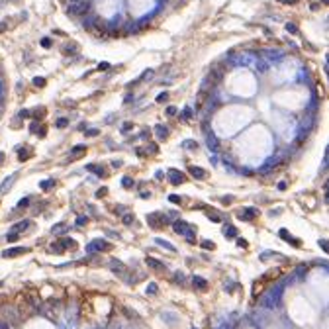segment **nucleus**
I'll list each match as a JSON object with an SVG mask.
<instances>
[{
    "label": "nucleus",
    "mask_w": 329,
    "mask_h": 329,
    "mask_svg": "<svg viewBox=\"0 0 329 329\" xmlns=\"http://www.w3.org/2000/svg\"><path fill=\"white\" fill-rule=\"evenodd\" d=\"M284 284H286V282H282V284L274 286V288H272L270 292H266V294L261 298V306H265V308H269V309H274L276 306L280 304V298H282V290H284Z\"/></svg>",
    "instance_id": "obj_1"
},
{
    "label": "nucleus",
    "mask_w": 329,
    "mask_h": 329,
    "mask_svg": "<svg viewBox=\"0 0 329 329\" xmlns=\"http://www.w3.org/2000/svg\"><path fill=\"white\" fill-rule=\"evenodd\" d=\"M88 10H90V2H86V0H74L67 8V12L70 16H84Z\"/></svg>",
    "instance_id": "obj_2"
},
{
    "label": "nucleus",
    "mask_w": 329,
    "mask_h": 329,
    "mask_svg": "<svg viewBox=\"0 0 329 329\" xmlns=\"http://www.w3.org/2000/svg\"><path fill=\"white\" fill-rule=\"evenodd\" d=\"M172 227H175V231L178 235H184L190 243H194V229H192L186 222H175V223H172Z\"/></svg>",
    "instance_id": "obj_3"
},
{
    "label": "nucleus",
    "mask_w": 329,
    "mask_h": 329,
    "mask_svg": "<svg viewBox=\"0 0 329 329\" xmlns=\"http://www.w3.org/2000/svg\"><path fill=\"white\" fill-rule=\"evenodd\" d=\"M110 249H112V245L106 239H94L90 245H86L88 253H100V251H110Z\"/></svg>",
    "instance_id": "obj_4"
},
{
    "label": "nucleus",
    "mask_w": 329,
    "mask_h": 329,
    "mask_svg": "<svg viewBox=\"0 0 329 329\" xmlns=\"http://www.w3.org/2000/svg\"><path fill=\"white\" fill-rule=\"evenodd\" d=\"M167 222H168V219L164 218V215H161V214H149V215H147V223L151 225V227H155V229H157V227H163Z\"/></svg>",
    "instance_id": "obj_5"
},
{
    "label": "nucleus",
    "mask_w": 329,
    "mask_h": 329,
    "mask_svg": "<svg viewBox=\"0 0 329 329\" xmlns=\"http://www.w3.org/2000/svg\"><path fill=\"white\" fill-rule=\"evenodd\" d=\"M168 180H171L172 186H178V184H182V182H184V175H182L180 171L171 168V171H168Z\"/></svg>",
    "instance_id": "obj_6"
},
{
    "label": "nucleus",
    "mask_w": 329,
    "mask_h": 329,
    "mask_svg": "<svg viewBox=\"0 0 329 329\" xmlns=\"http://www.w3.org/2000/svg\"><path fill=\"white\" fill-rule=\"evenodd\" d=\"M110 266H112V270H114L118 276H121V278H128V269H125V266L121 265L120 261H112Z\"/></svg>",
    "instance_id": "obj_7"
},
{
    "label": "nucleus",
    "mask_w": 329,
    "mask_h": 329,
    "mask_svg": "<svg viewBox=\"0 0 329 329\" xmlns=\"http://www.w3.org/2000/svg\"><path fill=\"white\" fill-rule=\"evenodd\" d=\"M24 253H27L26 247H14V249H6V251L2 253V257H4V258H12V257L24 255Z\"/></svg>",
    "instance_id": "obj_8"
},
{
    "label": "nucleus",
    "mask_w": 329,
    "mask_h": 329,
    "mask_svg": "<svg viewBox=\"0 0 329 329\" xmlns=\"http://www.w3.org/2000/svg\"><path fill=\"white\" fill-rule=\"evenodd\" d=\"M255 215H257V210H255V208H243V210L237 214V218H239V219H245V222H249V219H253Z\"/></svg>",
    "instance_id": "obj_9"
},
{
    "label": "nucleus",
    "mask_w": 329,
    "mask_h": 329,
    "mask_svg": "<svg viewBox=\"0 0 329 329\" xmlns=\"http://www.w3.org/2000/svg\"><path fill=\"white\" fill-rule=\"evenodd\" d=\"M145 262H147V266H151V269H153V270H157V272H163V270H164V265H163V262H159L157 258L147 257V261H145Z\"/></svg>",
    "instance_id": "obj_10"
},
{
    "label": "nucleus",
    "mask_w": 329,
    "mask_h": 329,
    "mask_svg": "<svg viewBox=\"0 0 329 329\" xmlns=\"http://www.w3.org/2000/svg\"><path fill=\"white\" fill-rule=\"evenodd\" d=\"M206 143H208V147L212 149V151H218V149H219V141H218V137H215L214 133H210V135H208Z\"/></svg>",
    "instance_id": "obj_11"
},
{
    "label": "nucleus",
    "mask_w": 329,
    "mask_h": 329,
    "mask_svg": "<svg viewBox=\"0 0 329 329\" xmlns=\"http://www.w3.org/2000/svg\"><path fill=\"white\" fill-rule=\"evenodd\" d=\"M188 171H190V175L194 178H200V180H202V178H206V171H204V168H200V167H190Z\"/></svg>",
    "instance_id": "obj_12"
},
{
    "label": "nucleus",
    "mask_w": 329,
    "mask_h": 329,
    "mask_svg": "<svg viewBox=\"0 0 329 329\" xmlns=\"http://www.w3.org/2000/svg\"><path fill=\"white\" fill-rule=\"evenodd\" d=\"M223 235H225V237H229V239H233V237H237V229H235L233 225H225V227H223Z\"/></svg>",
    "instance_id": "obj_13"
},
{
    "label": "nucleus",
    "mask_w": 329,
    "mask_h": 329,
    "mask_svg": "<svg viewBox=\"0 0 329 329\" xmlns=\"http://www.w3.org/2000/svg\"><path fill=\"white\" fill-rule=\"evenodd\" d=\"M155 133H157V137H159V139H167L168 129L164 128V125H157V128H155Z\"/></svg>",
    "instance_id": "obj_14"
},
{
    "label": "nucleus",
    "mask_w": 329,
    "mask_h": 329,
    "mask_svg": "<svg viewBox=\"0 0 329 329\" xmlns=\"http://www.w3.org/2000/svg\"><path fill=\"white\" fill-rule=\"evenodd\" d=\"M155 243H157V245H163L164 249H168V251H176V247L172 245V243L164 241V239H161V237H157V239H155Z\"/></svg>",
    "instance_id": "obj_15"
},
{
    "label": "nucleus",
    "mask_w": 329,
    "mask_h": 329,
    "mask_svg": "<svg viewBox=\"0 0 329 329\" xmlns=\"http://www.w3.org/2000/svg\"><path fill=\"white\" fill-rule=\"evenodd\" d=\"M194 286H196V288H200V290H206V288H208V282L202 278V276H194Z\"/></svg>",
    "instance_id": "obj_16"
},
{
    "label": "nucleus",
    "mask_w": 329,
    "mask_h": 329,
    "mask_svg": "<svg viewBox=\"0 0 329 329\" xmlns=\"http://www.w3.org/2000/svg\"><path fill=\"white\" fill-rule=\"evenodd\" d=\"M77 51H78V47L74 45V43H70V45H65V47H63V53H65V55H74Z\"/></svg>",
    "instance_id": "obj_17"
},
{
    "label": "nucleus",
    "mask_w": 329,
    "mask_h": 329,
    "mask_svg": "<svg viewBox=\"0 0 329 329\" xmlns=\"http://www.w3.org/2000/svg\"><path fill=\"white\" fill-rule=\"evenodd\" d=\"M59 245L63 247V249H65V247H70V249H74V247H77V243H74L73 239H69V237H67V239H61V243H59Z\"/></svg>",
    "instance_id": "obj_18"
},
{
    "label": "nucleus",
    "mask_w": 329,
    "mask_h": 329,
    "mask_svg": "<svg viewBox=\"0 0 329 329\" xmlns=\"http://www.w3.org/2000/svg\"><path fill=\"white\" fill-rule=\"evenodd\" d=\"M26 227H30V222H18V223L12 227V231L18 233V231H22V229H26Z\"/></svg>",
    "instance_id": "obj_19"
},
{
    "label": "nucleus",
    "mask_w": 329,
    "mask_h": 329,
    "mask_svg": "<svg viewBox=\"0 0 329 329\" xmlns=\"http://www.w3.org/2000/svg\"><path fill=\"white\" fill-rule=\"evenodd\" d=\"M306 272H308V269H306V266H298V270H296V278L302 280L304 276H306Z\"/></svg>",
    "instance_id": "obj_20"
},
{
    "label": "nucleus",
    "mask_w": 329,
    "mask_h": 329,
    "mask_svg": "<svg viewBox=\"0 0 329 329\" xmlns=\"http://www.w3.org/2000/svg\"><path fill=\"white\" fill-rule=\"evenodd\" d=\"M202 247L208 249V251H214V249H215V243H214V241H208V239H204V241H202Z\"/></svg>",
    "instance_id": "obj_21"
},
{
    "label": "nucleus",
    "mask_w": 329,
    "mask_h": 329,
    "mask_svg": "<svg viewBox=\"0 0 329 329\" xmlns=\"http://www.w3.org/2000/svg\"><path fill=\"white\" fill-rule=\"evenodd\" d=\"M208 218L212 222H222V215L218 214V212H208Z\"/></svg>",
    "instance_id": "obj_22"
},
{
    "label": "nucleus",
    "mask_w": 329,
    "mask_h": 329,
    "mask_svg": "<svg viewBox=\"0 0 329 329\" xmlns=\"http://www.w3.org/2000/svg\"><path fill=\"white\" fill-rule=\"evenodd\" d=\"M65 227H67V225H65V223H57V225H53V233L61 235V233L65 231Z\"/></svg>",
    "instance_id": "obj_23"
},
{
    "label": "nucleus",
    "mask_w": 329,
    "mask_h": 329,
    "mask_svg": "<svg viewBox=\"0 0 329 329\" xmlns=\"http://www.w3.org/2000/svg\"><path fill=\"white\" fill-rule=\"evenodd\" d=\"M159 292V286L155 284V282H151V284L147 286V294H157Z\"/></svg>",
    "instance_id": "obj_24"
},
{
    "label": "nucleus",
    "mask_w": 329,
    "mask_h": 329,
    "mask_svg": "<svg viewBox=\"0 0 329 329\" xmlns=\"http://www.w3.org/2000/svg\"><path fill=\"white\" fill-rule=\"evenodd\" d=\"M67 125H69V120H67V118H59V120H57V128L63 129V128H67Z\"/></svg>",
    "instance_id": "obj_25"
},
{
    "label": "nucleus",
    "mask_w": 329,
    "mask_h": 329,
    "mask_svg": "<svg viewBox=\"0 0 329 329\" xmlns=\"http://www.w3.org/2000/svg\"><path fill=\"white\" fill-rule=\"evenodd\" d=\"M53 184H55V180H43L41 182V188H43V190H49V188H53Z\"/></svg>",
    "instance_id": "obj_26"
},
{
    "label": "nucleus",
    "mask_w": 329,
    "mask_h": 329,
    "mask_svg": "<svg viewBox=\"0 0 329 329\" xmlns=\"http://www.w3.org/2000/svg\"><path fill=\"white\" fill-rule=\"evenodd\" d=\"M286 31H290V34H298V27H296V24H286Z\"/></svg>",
    "instance_id": "obj_27"
},
{
    "label": "nucleus",
    "mask_w": 329,
    "mask_h": 329,
    "mask_svg": "<svg viewBox=\"0 0 329 329\" xmlns=\"http://www.w3.org/2000/svg\"><path fill=\"white\" fill-rule=\"evenodd\" d=\"M82 151H86V145H74L73 147V153H77V155H81Z\"/></svg>",
    "instance_id": "obj_28"
},
{
    "label": "nucleus",
    "mask_w": 329,
    "mask_h": 329,
    "mask_svg": "<svg viewBox=\"0 0 329 329\" xmlns=\"http://www.w3.org/2000/svg\"><path fill=\"white\" fill-rule=\"evenodd\" d=\"M12 180H14V175H12V176H8V178H6V180H4V186H2V188H0V192H6V188H8V186H10V182H12Z\"/></svg>",
    "instance_id": "obj_29"
},
{
    "label": "nucleus",
    "mask_w": 329,
    "mask_h": 329,
    "mask_svg": "<svg viewBox=\"0 0 329 329\" xmlns=\"http://www.w3.org/2000/svg\"><path fill=\"white\" fill-rule=\"evenodd\" d=\"M182 147H184V149H196L198 145H196L194 141H184V143H182Z\"/></svg>",
    "instance_id": "obj_30"
},
{
    "label": "nucleus",
    "mask_w": 329,
    "mask_h": 329,
    "mask_svg": "<svg viewBox=\"0 0 329 329\" xmlns=\"http://www.w3.org/2000/svg\"><path fill=\"white\" fill-rule=\"evenodd\" d=\"M18 159H20V161H26V159H30V149H26V151H22L20 155H18Z\"/></svg>",
    "instance_id": "obj_31"
},
{
    "label": "nucleus",
    "mask_w": 329,
    "mask_h": 329,
    "mask_svg": "<svg viewBox=\"0 0 329 329\" xmlns=\"http://www.w3.org/2000/svg\"><path fill=\"white\" fill-rule=\"evenodd\" d=\"M18 237H20V235H18L16 231H14V233H8V235H6V239H8V241H10V243H14V241H18Z\"/></svg>",
    "instance_id": "obj_32"
},
{
    "label": "nucleus",
    "mask_w": 329,
    "mask_h": 329,
    "mask_svg": "<svg viewBox=\"0 0 329 329\" xmlns=\"http://www.w3.org/2000/svg\"><path fill=\"white\" fill-rule=\"evenodd\" d=\"M121 182H124L125 188H131V186H133V180H131L129 176H124V180H121Z\"/></svg>",
    "instance_id": "obj_33"
},
{
    "label": "nucleus",
    "mask_w": 329,
    "mask_h": 329,
    "mask_svg": "<svg viewBox=\"0 0 329 329\" xmlns=\"http://www.w3.org/2000/svg\"><path fill=\"white\" fill-rule=\"evenodd\" d=\"M168 200H171L172 204H180V202H182L180 196H176V194H171V196H168Z\"/></svg>",
    "instance_id": "obj_34"
},
{
    "label": "nucleus",
    "mask_w": 329,
    "mask_h": 329,
    "mask_svg": "<svg viewBox=\"0 0 329 329\" xmlns=\"http://www.w3.org/2000/svg\"><path fill=\"white\" fill-rule=\"evenodd\" d=\"M34 84H35V86H45V78L37 77V78H34Z\"/></svg>",
    "instance_id": "obj_35"
},
{
    "label": "nucleus",
    "mask_w": 329,
    "mask_h": 329,
    "mask_svg": "<svg viewBox=\"0 0 329 329\" xmlns=\"http://www.w3.org/2000/svg\"><path fill=\"white\" fill-rule=\"evenodd\" d=\"M167 98H168V94H167V92H161V94H159V96H157V102H159V104H161V102H164V100H167Z\"/></svg>",
    "instance_id": "obj_36"
},
{
    "label": "nucleus",
    "mask_w": 329,
    "mask_h": 329,
    "mask_svg": "<svg viewBox=\"0 0 329 329\" xmlns=\"http://www.w3.org/2000/svg\"><path fill=\"white\" fill-rule=\"evenodd\" d=\"M182 118H184V120H190V118H192V110H190V108H186V110L182 112Z\"/></svg>",
    "instance_id": "obj_37"
},
{
    "label": "nucleus",
    "mask_w": 329,
    "mask_h": 329,
    "mask_svg": "<svg viewBox=\"0 0 329 329\" xmlns=\"http://www.w3.org/2000/svg\"><path fill=\"white\" fill-rule=\"evenodd\" d=\"M131 222H133V215H131V214H125V215H124V223L129 225Z\"/></svg>",
    "instance_id": "obj_38"
},
{
    "label": "nucleus",
    "mask_w": 329,
    "mask_h": 329,
    "mask_svg": "<svg viewBox=\"0 0 329 329\" xmlns=\"http://www.w3.org/2000/svg\"><path fill=\"white\" fill-rule=\"evenodd\" d=\"M222 202H223L225 206H227V204H231V202H233V196H223V198H222Z\"/></svg>",
    "instance_id": "obj_39"
},
{
    "label": "nucleus",
    "mask_w": 329,
    "mask_h": 329,
    "mask_svg": "<svg viewBox=\"0 0 329 329\" xmlns=\"http://www.w3.org/2000/svg\"><path fill=\"white\" fill-rule=\"evenodd\" d=\"M30 204V198H22L20 202H18V206H20V208H24V206H27Z\"/></svg>",
    "instance_id": "obj_40"
},
{
    "label": "nucleus",
    "mask_w": 329,
    "mask_h": 329,
    "mask_svg": "<svg viewBox=\"0 0 329 329\" xmlns=\"http://www.w3.org/2000/svg\"><path fill=\"white\" fill-rule=\"evenodd\" d=\"M41 45H43V47H51V39H49V37H43V39H41Z\"/></svg>",
    "instance_id": "obj_41"
},
{
    "label": "nucleus",
    "mask_w": 329,
    "mask_h": 329,
    "mask_svg": "<svg viewBox=\"0 0 329 329\" xmlns=\"http://www.w3.org/2000/svg\"><path fill=\"white\" fill-rule=\"evenodd\" d=\"M167 114H168V116H175V114H176V108H175V106H168V108H167Z\"/></svg>",
    "instance_id": "obj_42"
},
{
    "label": "nucleus",
    "mask_w": 329,
    "mask_h": 329,
    "mask_svg": "<svg viewBox=\"0 0 329 329\" xmlns=\"http://www.w3.org/2000/svg\"><path fill=\"white\" fill-rule=\"evenodd\" d=\"M106 192H108L106 188H100V190L96 192V196H98V198H102V196H106Z\"/></svg>",
    "instance_id": "obj_43"
},
{
    "label": "nucleus",
    "mask_w": 329,
    "mask_h": 329,
    "mask_svg": "<svg viewBox=\"0 0 329 329\" xmlns=\"http://www.w3.org/2000/svg\"><path fill=\"white\" fill-rule=\"evenodd\" d=\"M131 128H133V125H131L129 121H128V124H124V125H121V131H129Z\"/></svg>",
    "instance_id": "obj_44"
},
{
    "label": "nucleus",
    "mask_w": 329,
    "mask_h": 329,
    "mask_svg": "<svg viewBox=\"0 0 329 329\" xmlns=\"http://www.w3.org/2000/svg\"><path fill=\"white\" fill-rule=\"evenodd\" d=\"M84 223H86V218H84V215H81V218L77 219V225H84Z\"/></svg>",
    "instance_id": "obj_45"
},
{
    "label": "nucleus",
    "mask_w": 329,
    "mask_h": 329,
    "mask_svg": "<svg viewBox=\"0 0 329 329\" xmlns=\"http://www.w3.org/2000/svg\"><path fill=\"white\" fill-rule=\"evenodd\" d=\"M151 77H153V70H145V73H143V77H141V78H151Z\"/></svg>",
    "instance_id": "obj_46"
},
{
    "label": "nucleus",
    "mask_w": 329,
    "mask_h": 329,
    "mask_svg": "<svg viewBox=\"0 0 329 329\" xmlns=\"http://www.w3.org/2000/svg\"><path fill=\"white\" fill-rule=\"evenodd\" d=\"M108 67H110V65H108V63H100V65H98V70H106Z\"/></svg>",
    "instance_id": "obj_47"
},
{
    "label": "nucleus",
    "mask_w": 329,
    "mask_h": 329,
    "mask_svg": "<svg viewBox=\"0 0 329 329\" xmlns=\"http://www.w3.org/2000/svg\"><path fill=\"white\" fill-rule=\"evenodd\" d=\"M237 245L239 247H247V241H245V239H237Z\"/></svg>",
    "instance_id": "obj_48"
},
{
    "label": "nucleus",
    "mask_w": 329,
    "mask_h": 329,
    "mask_svg": "<svg viewBox=\"0 0 329 329\" xmlns=\"http://www.w3.org/2000/svg\"><path fill=\"white\" fill-rule=\"evenodd\" d=\"M18 116H20V118H27V116H30V112H27V110H22Z\"/></svg>",
    "instance_id": "obj_49"
},
{
    "label": "nucleus",
    "mask_w": 329,
    "mask_h": 329,
    "mask_svg": "<svg viewBox=\"0 0 329 329\" xmlns=\"http://www.w3.org/2000/svg\"><path fill=\"white\" fill-rule=\"evenodd\" d=\"M182 280H184V274H182V272H178V274H176V282H182Z\"/></svg>",
    "instance_id": "obj_50"
},
{
    "label": "nucleus",
    "mask_w": 329,
    "mask_h": 329,
    "mask_svg": "<svg viewBox=\"0 0 329 329\" xmlns=\"http://www.w3.org/2000/svg\"><path fill=\"white\" fill-rule=\"evenodd\" d=\"M0 329H10V325L6 321H0Z\"/></svg>",
    "instance_id": "obj_51"
},
{
    "label": "nucleus",
    "mask_w": 329,
    "mask_h": 329,
    "mask_svg": "<svg viewBox=\"0 0 329 329\" xmlns=\"http://www.w3.org/2000/svg\"><path fill=\"white\" fill-rule=\"evenodd\" d=\"M86 135H98V129H88Z\"/></svg>",
    "instance_id": "obj_52"
},
{
    "label": "nucleus",
    "mask_w": 329,
    "mask_h": 329,
    "mask_svg": "<svg viewBox=\"0 0 329 329\" xmlns=\"http://www.w3.org/2000/svg\"><path fill=\"white\" fill-rule=\"evenodd\" d=\"M278 2H282V4H296V0H278Z\"/></svg>",
    "instance_id": "obj_53"
},
{
    "label": "nucleus",
    "mask_w": 329,
    "mask_h": 329,
    "mask_svg": "<svg viewBox=\"0 0 329 329\" xmlns=\"http://www.w3.org/2000/svg\"><path fill=\"white\" fill-rule=\"evenodd\" d=\"M278 190H286V182H278Z\"/></svg>",
    "instance_id": "obj_54"
},
{
    "label": "nucleus",
    "mask_w": 329,
    "mask_h": 329,
    "mask_svg": "<svg viewBox=\"0 0 329 329\" xmlns=\"http://www.w3.org/2000/svg\"><path fill=\"white\" fill-rule=\"evenodd\" d=\"M319 245H321V247H323V249H325V251H327V241H325V239H323V241H319Z\"/></svg>",
    "instance_id": "obj_55"
},
{
    "label": "nucleus",
    "mask_w": 329,
    "mask_h": 329,
    "mask_svg": "<svg viewBox=\"0 0 329 329\" xmlns=\"http://www.w3.org/2000/svg\"><path fill=\"white\" fill-rule=\"evenodd\" d=\"M6 30V24H0V31H4Z\"/></svg>",
    "instance_id": "obj_56"
},
{
    "label": "nucleus",
    "mask_w": 329,
    "mask_h": 329,
    "mask_svg": "<svg viewBox=\"0 0 329 329\" xmlns=\"http://www.w3.org/2000/svg\"><path fill=\"white\" fill-rule=\"evenodd\" d=\"M108 329H121V325H112V327H108Z\"/></svg>",
    "instance_id": "obj_57"
},
{
    "label": "nucleus",
    "mask_w": 329,
    "mask_h": 329,
    "mask_svg": "<svg viewBox=\"0 0 329 329\" xmlns=\"http://www.w3.org/2000/svg\"><path fill=\"white\" fill-rule=\"evenodd\" d=\"M4 163V153H0V164Z\"/></svg>",
    "instance_id": "obj_58"
},
{
    "label": "nucleus",
    "mask_w": 329,
    "mask_h": 329,
    "mask_svg": "<svg viewBox=\"0 0 329 329\" xmlns=\"http://www.w3.org/2000/svg\"><path fill=\"white\" fill-rule=\"evenodd\" d=\"M70 2H74V0H70Z\"/></svg>",
    "instance_id": "obj_59"
}]
</instances>
